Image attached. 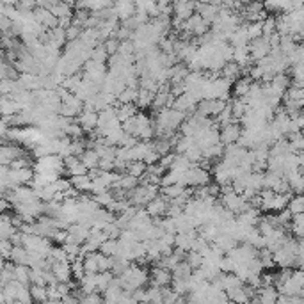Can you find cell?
I'll return each instance as SVG.
<instances>
[{"label":"cell","mask_w":304,"mask_h":304,"mask_svg":"<svg viewBox=\"0 0 304 304\" xmlns=\"http://www.w3.org/2000/svg\"><path fill=\"white\" fill-rule=\"evenodd\" d=\"M169 201H171V199L166 198L164 194H160V196H157V198H153L151 201L146 205V210L149 212V215H151V217H160V215L168 214Z\"/></svg>","instance_id":"cell-1"},{"label":"cell","mask_w":304,"mask_h":304,"mask_svg":"<svg viewBox=\"0 0 304 304\" xmlns=\"http://www.w3.org/2000/svg\"><path fill=\"white\" fill-rule=\"evenodd\" d=\"M242 135V130H240V125L237 123V119H233L230 125L222 126L221 128V140L224 144H233V142H238Z\"/></svg>","instance_id":"cell-2"},{"label":"cell","mask_w":304,"mask_h":304,"mask_svg":"<svg viewBox=\"0 0 304 304\" xmlns=\"http://www.w3.org/2000/svg\"><path fill=\"white\" fill-rule=\"evenodd\" d=\"M98 119H100V114L93 109H84L82 112H80V116H78V123L89 133L98 128Z\"/></svg>","instance_id":"cell-3"},{"label":"cell","mask_w":304,"mask_h":304,"mask_svg":"<svg viewBox=\"0 0 304 304\" xmlns=\"http://www.w3.org/2000/svg\"><path fill=\"white\" fill-rule=\"evenodd\" d=\"M151 283L157 286H169L173 283V272L164 267H153L151 270Z\"/></svg>","instance_id":"cell-4"},{"label":"cell","mask_w":304,"mask_h":304,"mask_svg":"<svg viewBox=\"0 0 304 304\" xmlns=\"http://www.w3.org/2000/svg\"><path fill=\"white\" fill-rule=\"evenodd\" d=\"M240 73H242V66L237 61H228V63H224V66L221 68V75L226 78V80H230V82L238 80Z\"/></svg>","instance_id":"cell-5"},{"label":"cell","mask_w":304,"mask_h":304,"mask_svg":"<svg viewBox=\"0 0 304 304\" xmlns=\"http://www.w3.org/2000/svg\"><path fill=\"white\" fill-rule=\"evenodd\" d=\"M71 180V185H73L77 191L84 192V191H91L93 189V178L89 176V173L87 175H77V176H70Z\"/></svg>","instance_id":"cell-6"},{"label":"cell","mask_w":304,"mask_h":304,"mask_svg":"<svg viewBox=\"0 0 304 304\" xmlns=\"http://www.w3.org/2000/svg\"><path fill=\"white\" fill-rule=\"evenodd\" d=\"M155 91L146 89V87H139V94H137V107L139 109H146V107L153 105V100H155Z\"/></svg>","instance_id":"cell-7"},{"label":"cell","mask_w":304,"mask_h":304,"mask_svg":"<svg viewBox=\"0 0 304 304\" xmlns=\"http://www.w3.org/2000/svg\"><path fill=\"white\" fill-rule=\"evenodd\" d=\"M80 159H82V162L87 166V169H96V168H100L101 157H100V153H98L94 148H87L86 151H84V155L80 157Z\"/></svg>","instance_id":"cell-8"},{"label":"cell","mask_w":304,"mask_h":304,"mask_svg":"<svg viewBox=\"0 0 304 304\" xmlns=\"http://www.w3.org/2000/svg\"><path fill=\"white\" fill-rule=\"evenodd\" d=\"M192 272H194V269L189 265L187 261L182 260L178 265L173 269V279H191Z\"/></svg>","instance_id":"cell-9"},{"label":"cell","mask_w":304,"mask_h":304,"mask_svg":"<svg viewBox=\"0 0 304 304\" xmlns=\"http://www.w3.org/2000/svg\"><path fill=\"white\" fill-rule=\"evenodd\" d=\"M146 169H148V164H146L144 160H132V162L128 164V168H126V173L140 180L142 176H144Z\"/></svg>","instance_id":"cell-10"},{"label":"cell","mask_w":304,"mask_h":304,"mask_svg":"<svg viewBox=\"0 0 304 304\" xmlns=\"http://www.w3.org/2000/svg\"><path fill=\"white\" fill-rule=\"evenodd\" d=\"M251 87H253V78H238L235 84V96L244 98L249 94Z\"/></svg>","instance_id":"cell-11"},{"label":"cell","mask_w":304,"mask_h":304,"mask_svg":"<svg viewBox=\"0 0 304 304\" xmlns=\"http://www.w3.org/2000/svg\"><path fill=\"white\" fill-rule=\"evenodd\" d=\"M31 270L32 269H29V265H25V263H16L15 279H18L24 285H31Z\"/></svg>","instance_id":"cell-12"},{"label":"cell","mask_w":304,"mask_h":304,"mask_svg":"<svg viewBox=\"0 0 304 304\" xmlns=\"http://www.w3.org/2000/svg\"><path fill=\"white\" fill-rule=\"evenodd\" d=\"M171 148H175V146H173V142H171V139L159 137V139L153 142V149H155L160 157H164V155H168V153H171Z\"/></svg>","instance_id":"cell-13"},{"label":"cell","mask_w":304,"mask_h":304,"mask_svg":"<svg viewBox=\"0 0 304 304\" xmlns=\"http://www.w3.org/2000/svg\"><path fill=\"white\" fill-rule=\"evenodd\" d=\"M137 94H139V89L126 87V89H123L119 94H117V101H119V103H135Z\"/></svg>","instance_id":"cell-14"},{"label":"cell","mask_w":304,"mask_h":304,"mask_svg":"<svg viewBox=\"0 0 304 304\" xmlns=\"http://www.w3.org/2000/svg\"><path fill=\"white\" fill-rule=\"evenodd\" d=\"M184 191H185V185L173 184V185H168V187L160 189V194H164L166 198H169V199H175V198H178L180 194H184Z\"/></svg>","instance_id":"cell-15"},{"label":"cell","mask_w":304,"mask_h":304,"mask_svg":"<svg viewBox=\"0 0 304 304\" xmlns=\"http://www.w3.org/2000/svg\"><path fill=\"white\" fill-rule=\"evenodd\" d=\"M185 261H187L192 269H199V267L203 265V261H205V256H203L201 253H198V251H192L191 249L187 253V256H185Z\"/></svg>","instance_id":"cell-16"},{"label":"cell","mask_w":304,"mask_h":304,"mask_svg":"<svg viewBox=\"0 0 304 304\" xmlns=\"http://www.w3.org/2000/svg\"><path fill=\"white\" fill-rule=\"evenodd\" d=\"M31 292L34 300H38V302L48 300V288L45 285H31Z\"/></svg>","instance_id":"cell-17"},{"label":"cell","mask_w":304,"mask_h":304,"mask_svg":"<svg viewBox=\"0 0 304 304\" xmlns=\"http://www.w3.org/2000/svg\"><path fill=\"white\" fill-rule=\"evenodd\" d=\"M64 132H66V135L68 137H71V139H80V137L84 135V132H86V130L82 128V125H80V123H73V121H71L70 125L66 126V130H64Z\"/></svg>","instance_id":"cell-18"},{"label":"cell","mask_w":304,"mask_h":304,"mask_svg":"<svg viewBox=\"0 0 304 304\" xmlns=\"http://www.w3.org/2000/svg\"><path fill=\"white\" fill-rule=\"evenodd\" d=\"M288 208L293 215L302 214L304 212V196H295V198H290L288 201Z\"/></svg>","instance_id":"cell-19"},{"label":"cell","mask_w":304,"mask_h":304,"mask_svg":"<svg viewBox=\"0 0 304 304\" xmlns=\"http://www.w3.org/2000/svg\"><path fill=\"white\" fill-rule=\"evenodd\" d=\"M50 256L54 258L55 261H70V256H68V253H66V249H64V246H63V247H52Z\"/></svg>","instance_id":"cell-20"},{"label":"cell","mask_w":304,"mask_h":304,"mask_svg":"<svg viewBox=\"0 0 304 304\" xmlns=\"http://www.w3.org/2000/svg\"><path fill=\"white\" fill-rule=\"evenodd\" d=\"M176 159H178V153H168V155L160 157V162H159V164L162 166V168H166V169H171L173 166H175Z\"/></svg>","instance_id":"cell-21"},{"label":"cell","mask_w":304,"mask_h":304,"mask_svg":"<svg viewBox=\"0 0 304 304\" xmlns=\"http://www.w3.org/2000/svg\"><path fill=\"white\" fill-rule=\"evenodd\" d=\"M116 198V196L112 194V192L105 191V192H100V194H94V199L98 201V205H103V207H107L112 199Z\"/></svg>","instance_id":"cell-22"},{"label":"cell","mask_w":304,"mask_h":304,"mask_svg":"<svg viewBox=\"0 0 304 304\" xmlns=\"http://www.w3.org/2000/svg\"><path fill=\"white\" fill-rule=\"evenodd\" d=\"M142 160H144V162H146L148 166H151V164H157V162H160V155L155 151V149H149V151L146 153V157H144Z\"/></svg>","instance_id":"cell-23"}]
</instances>
